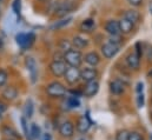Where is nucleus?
I'll return each instance as SVG.
<instances>
[{
	"label": "nucleus",
	"instance_id": "18",
	"mask_svg": "<svg viewBox=\"0 0 152 140\" xmlns=\"http://www.w3.org/2000/svg\"><path fill=\"white\" fill-rule=\"evenodd\" d=\"M105 31L109 33L110 35H119L120 34V28H119V23L117 20H107L105 23V26H104Z\"/></svg>",
	"mask_w": 152,
	"mask_h": 140
},
{
	"label": "nucleus",
	"instance_id": "43",
	"mask_svg": "<svg viewBox=\"0 0 152 140\" xmlns=\"http://www.w3.org/2000/svg\"><path fill=\"white\" fill-rule=\"evenodd\" d=\"M146 77H148V78H150V79L152 78V69L146 73Z\"/></svg>",
	"mask_w": 152,
	"mask_h": 140
},
{
	"label": "nucleus",
	"instance_id": "11",
	"mask_svg": "<svg viewBox=\"0 0 152 140\" xmlns=\"http://www.w3.org/2000/svg\"><path fill=\"white\" fill-rule=\"evenodd\" d=\"M66 69H67V65L65 64V61H52L48 65L50 73L54 78H61V77H64V74L66 72Z\"/></svg>",
	"mask_w": 152,
	"mask_h": 140
},
{
	"label": "nucleus",
	"instance_id": "19",
	"mask_svg": "<svg viewBox=\"0 0 152 140\" xmlns=\"http://www.w3.org/2000/svg\"><path fill=\"white\" fill-rule=\"evenodd\" d=\"M123 18L126 19V20H129L130 23H132L134 25V24L139 23V20H140V13L137 9H127V11H125Z\"/></svg>",
	"mask_w": 152,
	"mask_h": 140
},
{
	"label": "nucleus",
	"instance_id": "34",
	"mask_svg": "<svg viewBox=\"0 0 152 140\" xmlns=\"http://www.w3.org/2000/svg\"><path fill=\"white\" fill-rule=\"evenodd\" d=\"M136 105H137V108H143L144 107V105H145V96H144V93L137 94Z\"/></svg>",
	"mask_w": 152,
	"mask_h": 140
},
{
	"label": "nucleus",
	"instance_id": "4",
	"mask_svg": "<svg viewBox=\"0 0 152 140\" xmlns=\"http://www.w3.org/2000/svg\"><path fill=\"white\" fill-rule=\"evenodd\" d=\"M75 125H76V132H78L81 136L86 134L90 131L91 126L93 125V121H92V119L90 117V112L87 111L84 115H79L76 119Z\"/></svg>",
	"mask_w": 152,
	"mask_h": 140
},
{
	"label": "nucleus",
	"instance_id": "33",
	"mask_svg": "<svg viewBox=\"0 0 152 140\" xmlns=\"http://www.w3.org/2000/svg\"><path fill=\"white\" fill-rule=\"evenodd\" d=\"M8 81V73L5 70L0 69V88L4 87Z\"/></svg>",
	"mask_w": 152,
	"mask_h": 140
},
{
	"label": "nucleus",
	"instance_id": "13",
	"mask_svg": "<svg viewBox=\"0 0 152 140\" xmlns=\"http://www.w3.org/2000/svg\"><path fill=\"white\" fill-rule=\"evenodd\" d=\"M99 77V72L94 67H85L83 70H80V78L84 82H90L93 80H98Z\"/></svg>",
	"mask_w": 152,
	"mask_h": 140
},
{
	"label": "nucleus",
	"instance_id": "48",
	"mask_svg": "<svg viewBox=\"0 0 152 140\" xmlns=\"http://www.w3.org/2000/svg\"><path fill=\"white\" fill-rule=\"evenodd\" d=\"M2 2H5V0H0V4H2Z\"/></svg>",
	"mask_w": 152,
	"mask_h": 140
},
{
	"label": "nucleus",
	"instance_id": "12",
	"mask_svg": "<svg viewBox=\"0 0 152 140\" xmlns=\"http://www.w3.org/2000/svg\"><path fill=\"white\" fill-rule=\"evenodd\" d=\"M109 90H110V93L114 96V97H120V96H124L125 92H126V85L120 81L119 79H113L110 81L109 84Z\"/></svg>",
	"mask_w": 152,
	"mask_h": 140
},
{
	"label": "nucleus",
	"instance_id": "35",
	"mask_svg": "<svg viewBox=\"0 0 152 140\" xmlns=\"http://www.w3.org/2000/svg\"><path fill=\"white\" fill-rule=\"evenodd\" d=\"M67 93H70L72 97H76V98H81V97H84L81 88H70V90H67Z\"/></svg>",
	"mask_w": 152,
	"mask_h": 140
},
{
	"label": "nucleus",
	"instance_id": "16",
	"mask_svg": "<svg viewBox=\"0 0 152 140\" xmlns=\"http://www.w3.org/2000/svg\"><path fill=\"white\" fill-rule=\"evenodd\" d=\"M119 50H120V46H115L110 42H106L102 46V53H103L104 58H106V59H112L113 57H115L117 53L119 52Z\"/></svg>",
	"mask_w": 152,
	"mask_h": 140
},
{
	"label": "nucleus",
	"instance_id": "49",
	"mask_svg": "<svg viewBox=\"0 0 152 140\" xmlns=\"http://www.w3.org/2000/svg\"><path fill=\"white\" fill-rule=\"evenodd\" d=\"M0 17H1V8H0Z\"/></svg>",
	"mask_w": 152,
	"mask_h": 140
},
{
	"label": "nucleus",
	"instance_id": "40",
	"mask_svg": "<svg viewBox=\"0 0 152 140\" xmlns=\"http://www.w3.org/2000/svg\"><path fill=\"white\" fill-rule=\"evenodd\" d=\"M127 2L132 6H134V7H138L143 4V0H127Z\"/></svg>",
	"mask_w": 152,
	"mask_h": 140
},
{
	"label": "nucleus",
	"instance_id": "37",
	"mask_svg": "<svg viewBox=\"0 0 152 140\" xmlns=\"http://www.w3.org/2000/svg\"><path fill=\"white\" fill-rule=\"evenodd\" d=\"M144 53H145V57H146L148 61L152 63V45H149V46L145 48Z\"/></svg>",
	"mask_w": 152,
	"mask_h": 140
},
{
	"label": "nucleus",
	"instance_id": "30",
	"mask_svg": "<svg viewBox=\"0 0 152 140\" xmlns=\"http://www.w3.org/2000/svg\"><path fill=\"white\" fill-rule=\"evenodd\" d=\"M59 47H60V50L65 53V52H67L69 50L72 48V41H70V40H67V39H61V40L59 41Z\"/></svg>",
	"mask_w": 152,
	"mask_h": 140
},
{
	"label": "nucleus",
	"instance_id": "27",
	"mask_svg": "<svg viewBox=\"0 0 152 140\" xmlns=\"http://www.w3.org/2000/svg\"><path fill=\"white\" fill-rule=\"evenodd\" d=\"M129 140H148V137L140 130H132L130 131Z\"/></svg>",
	"mask_w": 152,
	"mask_h": 140
},
{
	"label": "nucleus",
	"instance_id": "14",
	"mask_svg": "<svg viewBox=\"0 0 152 140\" xmlns=\"http://www.w3.org/2000/svg\"><path fill=\"white\" fill-rule=\"evenodd\" d=\"M1 97L6 101H10V103L11 101H14L19 97V91H18V88L15 86L10 85V86H7V87L4 88V91L1 92Z\"/></svg>",
	"mask_w": 152,
	"mask_h": 140
},
{
	"label": "nucleus",
	"instance_id": "15",
	"mask_svg": "<svg viewBox=\"0 0 152 140\" xmlns=\"http://www.w3.org/2000/svg\"><path fill=\"white\" fill-rule=\"evenodd\" d=\"M125 63L131 71L139 70V67H140V57H138L134 51L130 52L125 58Z\"/></svg>",
	"mask_w": 152,
	"mask_h": 140
},
{
	"label": "nucleus",
	"instance_id": "25",
	"mask_svg": "<svg viewBox=\"0 0 152 140\" xmlns=\"http://www.w3.org/2000/svg\"><path fill=\"white\" fill-rule=\"evenodd\" d=\"M20 125H21V128H23V134H24L25 139H26V140H33L32 136H31V130H30L28 120H27L25 117H21V118H20Z\"/></svg>",
	"mask_w": 152,
	"mask_h": 140
},
{
	"label": "nucleus",
	"instance_id": "42",
	"mask_svg": "<svg viewBox=\"0 0 152 140\" xmlns=\"http://www.w3.org/2000/svg\"><path fill=\"white\" fill-rule=\"evenodd\" d=\"M4 47H5V42H4V39L0 36V51H2Z\"/></svg>",
	"mask_w": 152,
	"mask_h": 140
},
{
	"label": "nucleus",
	"instance_id": "31",
	"mask_svg": "<svg viewBox=\"0 0 152 140\" xmlns=\"http://www.w3.org/2000/svg\"><path fill=\"white\" fill-rule=\"evenodd\" d=\"M12 11L14 12L15 15H20L21 13V0H13L12 2Z\"/></svg>",
	"mask_w": 152,
	"mask_h": 140
},
{
	"label": "nucleus",
	"instance_id": "41",
	"mask_svg": "<svg viewBox=\"0 0 152 140\" xmlns=\"http://www.w3.org/2000/svg\"><path fill=\"white\" fill-rule=\"evenodd\" d=\"M42 140H52V136H51V133L46 132V133L42 136Z\"/></svg>",
	"mask_w": 152,
	"mask_h": 140
},
{
	"label": "nucleus",
	"instance_id": "32",
	"mask_svg": "<svg viewBox=\"0 0 152 140\" xmlns=\"http://www.w3.org/2000/svg\"><path fill=\"white\" fill-rule=\"evenodd\" d=\"M107 42L113 44V45H115V46H121V44L124 42V39L120 36V34L119 35H110Z\"/></svg>",
	"mask_w": 152,
	"mask_h": 140
},
{
	"label": "nucleus",
	"instance_id": "39",
	"mask_svg": "<svg viewBox=\"0 0 152 140\" xmlns=\"http://www.w3.org/2000/svg\"><path fill=\"white\" fill-rule=\"evenodd\" d=\"M7 108H8V106L7 104L5 103V101H2V100H0V118L2 117V114L7 111Z\"/></svg>",
	"mask_w": 152,
	"mask_h": 140
},
{
	"label": "nucleus",
	"instance_id": "10",
	"mask_svg": "<svg viewBox=\"0 0 152 140\" xmlns=\"http://www.w3.org/2000/svg\"><path fill=\"white\" fill-rule=\"evenodd\" d=\"M25 65H26V69L30 73L31 82L36 84L37 80H38V65H37L36 59L33 57H27L25 59Z\"/></svg>",
	"mask_w": 152,
	"mask_h": 140
},
{
	"label": "nucleus",
	"instance_id": "9",
	"mask_svg": "<svg viewBox=\"0 0 152 140\" xmlns=\"http://www.w3.org/2000/svg\"><path fill=\"white\" fill-rule=\"evenodd\" d=\"M0 132L2 134V138H8V139H13V140H23V136L13 126H11L8 124L1 125Z\"/></svg>",
	"mask_w": 152,
	"mask_h": 140
},
{
	"label": "nucleus",
	"instance_id": "38",
	"mask_svg": "<svg viewBox=\"0 0 152 140\" xmlns=\"http://www.w3.org/2000/svg\"><path fill=\"white\" fill-rule=\"evenodd\" d=\"M134 91H136V93H137V94L143 93V92H144V84H143L142 81H138V82H137V85H136Z\"/></svg>",
	"mask_w": 152,
	"mask_h": 140
},
{
	"label": "nucleus",
	"instance_id": "45",
	"mask_svg": "<svg viewBox=\"0 0 152 140\" xmlns=\"http://www.w3.org/2000/svg\"><path fill=\"white\" fill-rule=\"evenodd\" d=\"M150 119L152 120V107H151V111H150Z\"/></svg>",
	"mask_w": 152,
	"mask_h": 140
},
{
	"label": "nucleus",
	"instance_id": "22",
	"mask_svg": "<svg viewBox=\"0 0 152 140\" xmlns=\"http://www.w3.org/2000/svg\"><path fill=\"white\" fill-rule=\"evenodd\" d=\"M88 44H90L88 39H86L85 36H81V35H75L72 39V46H75L77 50L85 48L88 46Z\"/></svg>",
	"mask_w": 152,
	"mask_h": 140
},
{
	"label": "nucleus",
	"instance_id": "36",
	"mask_svg": "<svg viewBox=\"0 0 152 140\" xmlns=\"http://www.w3.org/2000/svg\"><path fill=\"white\" fill-rule=\"evenodd\" d=\"M134 52H136V54L138 55V57H140L142 58V55H143V53H144V48H143V42H140V41H138L136 45H134Z\"/></svg>",
	"mask_w": 152,
	"mask_h": 140
},
{
	"label": "nucleus",
	"instance_id": "29",
	"mask_svg": "<svg viewBox=\"0 0 152 140\" xmlns=\"http://www.w3.org/2000/svg\"><path fill=\"white\" fill-rule=\"evenodd\" d=\"M129 134L130 131L126 128H120L115 132L114 134V140H129Z\"/></svg>",
	"mask_w": 152,
	"mask_h": 140
},
{
	"label": "nucleus",
	"instance_id": "24",
	"mask_svg": "<svg viewBox=\"0 0 152 140\" xmlns=\"http://www.w3.org/2000/svg\"><path fill=\"white\" fill-rule=\"evenodd\" d=\"M33 113H34V103L32 99H27L24 105V115L23 117H25L28 120L33 117Z\"/></svg>",
	"mask_w": 152,
	"mask_h": 140
},
{
	"label": "nucleus",
	"instance_id": "6",
	"mask_svg": "<svg viewBox=\"0 0 152 140\" xmlns=\"http://www.w3.org/2000/svg\"><path fill=\"white\" fill-rule=\"evenodd\" d=\"M76 8V4L72 0H64L60 2H57V6L54 8V13L58 17H66V14L71 13Z\"/></svg>",
	"mask_w": 152,
	"mask_h": 140
},
{
	"label": "nucleus",
	"instance_id": "3",
	"mask_svg": "<svg viewBox=\"0 0 152 140\" xmlns=\"http://www.w3.org/2000/svg\"><path fill=\"white\" fill-rule=\"evenodd\" d=\"M64 61L67 66L70 67H80L83 64V54L79 50H69L67 52L64 53Z\"/></svg>",
	"mask_w": 152,
	"mask_h": 140
},
{
	"label": "nucleus",
	"instance_id": "1",
	"mask_svg": "<svg viewBox=\"0 0 152 140\" xmlns=\"http://www.w3.org/2000/svg\"><path fill=\"white\" fill-rule=\"evenodd\" d=\"M45 94L50 99H64L67 96V88L61 81L53 80L45 86Z\"/></svg>",
	"mask_w": 152,
	"mask_h": 140
},
{
	"label": "nucleus",
	"instance_id": "28",
	"mask_svg": "<svg viewBox=\"0 0 152 140\" xmlns=\"http://www.w3.org/2000/svg\"><path fill=\"white\" fill-rule=\"evenodd\" d=\"M30 130H31V136L33 140H39L41 138V128L39 127L38 124L33 122L30 125Z\"/></svg>",
	"mask_w": 152,
	"mask_h": 140
},
{
	"label": "nucleus",
	"instance_id": "47",
	"mask_svg": "<svg viewBox=\"0 0 152 140\" xmlns=\"http://www.w3.org/2000/svg\"><path fill=\"white\" fill-rule=\"evenodd\" d=\"M1 140H13V139H8V138H2Z\"/></svg>",
	"mask_w": 152,
	"mask_h": 140
},
{
	"label": "nucleus",
	"instance_id": "51",
	"mask_svg": "<svg viewBox=\"0 0 152 140\" xmlns=\"http://www.w3.org/2000/svg\"><path fill=\"white\" fill-rule=\"evenodd\" d=\"M79 140H85V139H79Z\"/></svg>",
	"mask_w": 152,
	"mask_h": 140
},
{
	"label": "nucleus",
	"instance_id": "50",
	"mask_svg": "<svg viewBox=\"0 0 152 140\" xmlns=\"http://www.w3.org/2000/svg\"><path fill=\"white\" fill-rule=\"evenodd\" d=\"M151 105H152V98H151Z\"/></svg>",
	"mask_w": 152,
	"mask_h": 140
},
{
	"label": "nucleus",
	"instance_id": "20",
	"mask_svg": "<svg viewBox=\"0 0 152 140\" xmlns=\"http://www.w3.org/2000/svg\"><path fill=\"white\" fill-rule=\"evenodd\" d=\"M64 104L66 105V109H76V108H79L81 103L79 100V98H76V97H72V96H66L64 99Z\"/></svg>",
	"mask_w": 152,
	"mask_h": 140
},
{
	"label": "nucleus",
	"instance_id": "46",
	"mask_svg": "<svg viewBox=\"0 0 152 140\" xmlns=\"http://www.w3.org/2000/svg\"><path fill=\"white\" fill-rule=\"evenodd\" d=\"M150 12H151V14H152V2H151V5H150Z\"/></svg>",
	"mask_w": 152,
	"mask_h": 140
},
{
	"label": "nucleus",
	"instance_id": "5",
	"mask_svg": "<svg viewBox=\"0 0 152 140\" xmlns=\"http://www.w3.org/2000/svg\"><path fill=\"white\" fill-rule=\"evenodd\" d=\"M15 41L18 44L19 47H21L23 50H27L30 48L34 41H36V34L30 32V33H24V32H20L15 35Z\"/></svg>",
	"mask_w": 152,
	"mask_h": 140
},
{
	"label": "nucleus",
	"instance_id": "44",
	"mask_svg": "<svg viewBox=\"0 0 152 140\" xmlns=\"http://www.w3.org/2000/svg\"><path fill=\"white\" fill-rule=\"evenodd\" d=\"M148 140H152V133H150V134L148 136Z\"/></svg>",
	"mask_w": 152,
	"mask_h": 140
},
{
	"label": "nucleus",
	"instance_id": "8",
	"mask_svg": "<svg viewBox=\"0 0 152 140\" xmlns=\"http://www.w3.org/2000/svg\"><path fill=\"white\" fill-rule=\"evenodd\" d=\"M99 87L100 84L98 80H93L90 82H85L83 86V94L85 98H93L94 96H97V93L99 92Z\"/></svg>",
	"mask_w": 152,
	"mask_h": 140
},
{
	"label": "nucleus",
	"instance_id": "2",
	"mask_svg": "<svg viewBox=\"0 0 152 140\" xmlns=\"http://www.w3.org/2000/svg\"><path fill=\"white\" fill-rule=\"evenodd\" d=\"M76 136V125L71 119H65L58 127V137L60 140H72Z\"/></svg>",
	"mask_w": 152,
	"mask_h": 140
},
{
	"label": "nucleus",
	"instance_id": "17",
	"mask_svg": "<svg viewBox=\"0 0 152 140\" xmlns=\"http://www.w3.org/2000/svg\"><path fill=\"white\" fill-rule=\"evenodd\" d=\"M83 60L90 66V67H97L100 64V57L97 52H88L85 55H83Z\"/></svg>",
	"mask_w": 152,
	"mask_h": 140
},
{
	"label": "nucleus",
	"instance_id": "23",
	"mask_svg": "<svg viewBox=\"0 0 152 140\" xmlns=\"http://www.w3.org/2000/svg\"><path fill=\"white\" fill-rule=\"evenodd\" d=\"M96 28V23L93 19L88 18V19H85L81 24H80V31L84 32V33H91L93 32Z\"/></svg>",
	"mask_w": 152,
	"mask_h": 140
},
{
	"label": "nucleus",
	"instance_id": "21",
	"mask_svg": "<svg viewBox=\"0 0 152 140\" xmlns=\"http://www.w3.org/2000/svg\"><path fill=\"white\" fill-rule=\"evenodd\" d=\"M118 23H119L120 33H123V34H130L133 31V28H134V25L132 23H130L129 20L124 19V18H121Z\"/></svg>",
	"mask_w": 152,
	"mask_h": 140
},
{
	"label": "nucleus",
	"instance_id": "7",
	"mask_svg": "<svg viewBox=\"0 0 152 140\" xmlns=\"http://www.w3.org/2000/svg\"><path fill=\"white\" fill-rule=\"evenodd\" d=\"M64 79L69 86H76L81 80L80 78V70L78 67H70L67 66L66 72L64 74Z\"/></svg>",
	"mask_w": 152,
	"mask_h": 140
},
{
	"label": "nucleus",
	"instance_id": "26",
	"mask_svg": "<svg viewBox=\"0 0 152 140\" xmlns=\"http://www.w3.org/2000/svg\"><path fill=\"white\" fill-rule=\"evenodd\" d=\"M72 20H73V18H72V17H69V18H63V19H60L59 21H56L53 25H51L50 30H51V31H54V30L63 28V27L67 26L69 24H71V21H72Z\"/></svg>",
	"mask_w": 152,
	"mask_h": 140
}]
</instances>
